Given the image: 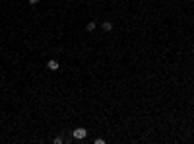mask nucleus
I'll list each match as a JSON object with an SVG mask.
<instances>
[{"instance_id":"f257e3e1","label":"nucleus","mask_w":194,"mask_h":144,"mask_svg":"<svg viewBox=\"0 0 194 144\" xmlns=\"http://www.w3.org/2000/svg\"><path fill=\"white\" fill-rule=\"evenodd\" d=\"M72 136L76 138V140H84V138L87 136V131H85V129H82V127H80V129H76V131L72 132Z\"/></svg>"},{"instance_id":"f03ea898","label":"nucleus","mask_w":194,"mask_h":144,"mask_svg":"<svg viewBox=\"0 0 194 144\" xmlns=\"http://www.w3.org/2000/svg\"><path fill=\"white\" fill-rule=\"evenodd\" d=\"M47 68H51V70H58V62L54 59H51L49 62H47Z\"/></svg>"},{"instance_id":"7ed1b4c3","label":"nucleus","mask_w":194,"mask_h":144,"mask_svg":"<svg viewBox=\"0 0 194 144\" xmlns=\"http://www.w3.org/2000/svg\"><path fill=\"white\" fill-rule=\"evenodd\" d=\"M101 27H103L105 31H111V29H113V24H111V21H103V24H101Z\"/></svg>"},{"instance_id":"20e7f679","label":"nucleus","mask_w":194,"mask_h":144,"mask_svg":"<svg viewBox=\"0 0 194 144\" xmlns=\"http://www.w3.org/2000/svg\"><path fill=\"white\" fill-rule=\"evenodd\" d=\"M93 29H95V21H89L87 24V31H93Z\"/></svg>"},{"instance_id":"39448f33","label":"nucleus","mask_w":194,"mask_h":144,"mask_svg":"<svg viewBox=\"0 0 194 144\" xmlns=\"http://www.w3.org/2000/svg\"><path fill=\"white\" fill-rule=\"evenodd\" d=\"M62 142H64V138H62V136H56V138H54V144H62Z\"/></svg>"},{"instance_id":"423d86ee","label":"nucleus","mask_w":194,"mask_h":144,"mask_svg":"<svg viewBox=\"0 0 194 144\" xmlns=\"http://www.w3.org/2000/svg\"><path fill=\"white\" fill-rule=\"evenodd\" d=\"M39 0H29V4H37Z\"/></svg>"},{"instance_id":"0eeeda50","label":"nucleus","mask_w":194,"mask_h":144,"mask_svg":"<svg viewBox=\"0 0 194 144\" xmlns=\"http://www.w3.org/2000/svg\"><path fill=\"white\" fill-rule=\"evenodd\" d=\"M192 55H194V49H192Z\"/></svg>"}]
</instances>
